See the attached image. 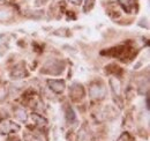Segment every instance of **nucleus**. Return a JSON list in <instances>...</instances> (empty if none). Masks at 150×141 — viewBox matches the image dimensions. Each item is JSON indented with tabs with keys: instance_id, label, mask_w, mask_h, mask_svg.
<instances>
[{
	"instance_id": "obj_1",
	"label": "nucleus",
	"mask_w": 150,
	"mask_h": 141,
	"mask_svg": "<svg viewBox=\"0 0 150 141\" xmlns=\"http://www.w3.org/2000/svg\"><path fill=\"white\" fill-rule=\"evenodd\" d=\"M89 94L91 97L94 98H103L106 94V89L103 86H98V85H94L89 89Z\"/></svg>"
},
{
	"instance_id": "obj_2",
	"label": "nucleus",
	"mask_w": 150,
	"mask_h": 141,
	"mask_svg": "<svg viewBox=\"0 0 150 141\" xmlns=\"http://www.w3.org/2000/svg\"><path fill=\"white\" fill-rule=\"evenodd\" d=\"M19 126L15 125L14 123L9 122V120H4L0 123V132L4 133V134H7V133H11L13 131H19Z\"/></svg>"
},
{
	"instance_id": "obj_3",
	"label": "nucleus",
	"mask_w": 150,
	"mask_h": 141,
	"mask_svg": "<svg viewBox=\"0 0 150 141\" xmlns=\"http://www.w3.org/2000/svg\"><path fill=\"white\" fill-rule=\"evenodd\" d=\"M49 86L54 93H58V94L62 93L64 89H65V83L61 80H50L49 81Z\"/></svg>"
},
{
	"instance_id": "obj_4",
	"label": "nucleus",
	"mask_w": 150,
	"mask_h": 141,
	"mask_svg": "<svg viewBox=\"0 0 150 141\" xmlns=\"http://www.w3.org/2000/svg\"><path fill=\"white\" fill-rule=\"evenodd\" d=\"M110 86L112 87L114 94H117V95L120 94L121 87H120V82H119V80H117V78H111L110 79Z\"/></svg>"
},
{
	"instance_id": "obj_5",
	"label": "nucleus",
	"mask_w": 150,
	"mask_h": 141,
	"mask_svg": "<svg viewBox=\"0 0 150 141\" xmlns=\"http://www.w3.org/2000/svg\"><path fill=\"white\" fill-rule=\"evenodd\" d=\"M12 12L7 8H2L0 7V21H8L9 19L12 18Z\"/></svg>"
},
{
	"instance_id": "obj_6",
	"label": "nucleus",
	"mask_w": 150,
	"mask_h": 141,
	"mask_svg": "<svg viewBox=\"0 0 150 141\" xmlns=\"http://www.w3.org/2000/svg\"><path fill=\"white\" fill-rule=\"evenodd\" d=\"M71 95L73 97H81L83 95V89H82V86H79V85H74L72 89H71Z\"/></svg>"
},
{
	"instance_id": "obj_7",
	"label": "nucleus",
	"mask_w": 150,
	"mask_h": 141,
	"mask_svg": "<svg viewBox=\"0 0 150 141\" xmlns=\"http://www.w3.org/2000/svg\"><path fill=\"white\" fill-rule=\"evenodd\" d=\"M79 141H89V134L82 130L79 134Z\"/></svg>"
},
{
	"instance_id": "obj_8",
	"label": "nucleus",
	"mask_w": 150,
	"mask_h": 141,
	"mask_svg": "<svg viewBox=\"0 0 150 141\" xmlns=\"http://www.w3.org/2000/svg\"><path fill=\"white\" fill-rule=\"evenodd\" d=\"M16 117L19 118L20 120H25L27 119V116H25V112H24V110H22V109H19V110H16Z\"/></svg>"
},
{
	"instance_id": "obj_9",
	"label": "nucleus",
	"mask_w": 150,
	"mask_h": 141,
	"mask_svg": "<svg viewBox=\"0 0 150 141\" xmlns=\"http://www.w3.org/2000/svg\"><path fill=\"white\" fill-rule=\"evenodd\" d=\"M94 2H95V0H87V4H86V6H84V11L88 12V9H91L93 6H94Z\"/></svg>"
},
{
	"instance_id": "obj_10",
	"label": "nucleus",
	"mask_w": 150,
	"mask_h": 141,
	"mask_svg": "<svg viewBox=\"0 0 150 141\" xmlns=\"http://www.w3.org/2000/svg\"><path fill=\"white\" fill-rule=\"evenodd\" d=\"M67 119H68V120H74L75 119L74 112H73V110H72V109L67 111Z\"/></svg>"
},
{
	"instance_id": "obj_11",
	"label": "nucleus",
	"mask_w": 150,
	"mask_h": 141,
	"mask_svg": "<svg viewBox=\"0 0 150 141\" xmlns=\"http://www.w3.org/2000/svg\"><path fill=\"white\" fill-rule=\"evenodd\" d=\"M25 141H42L40 139H38L35 135H27L25 137Z\"/></svg>"
},
{
	"instance_id": "obj_12",
	"label": "nucleus",
	"mask_w": 150,
	"mask_h": 141,
	"mask_svg": "<svg viewBox=\"0 0 150 141\" xmlns=\"http://www.w3.org/2000/svg\"><path fill=\"white\" fill-rule=\"evenodd\" d=\"M69 1H72L74 5H80L82 2V0H69Z\"/></svg>"
}]
</instances>
